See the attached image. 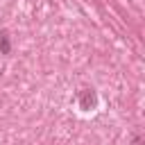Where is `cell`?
I'll list each match as a JSON object with an SVG mask.
<instances>
[{"label":"cell","instance_id":"cell-1","mask_svg":"<svg viewBox=\"0 0 145 145\" xmlns=\"http://www.w3.org/2000/svg\"><path fill=\"white\" fill-rule=\"evenodd\" d=\"M0 50H2V54H9V39H7V34L0 36Z\"/></svg>","mask_w":145,"mask_h":145}]
</instances>
